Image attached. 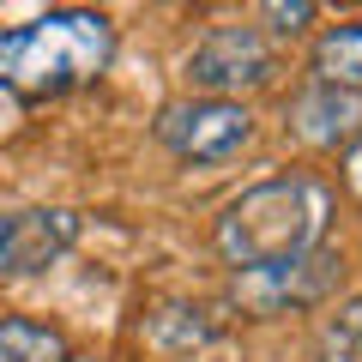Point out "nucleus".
<instances>
[{"label": "nucleus", "instance_id": "1", "mask_svg": "<svg viewBox=\"0 0 362 362\" xmlns=\"http://www.w3.org/2000/svg\"><path fill=\"white\" fill-rule=\"evenodd\" d=\"M326 223H332V187L308 169H284V175L254 181L247 194H235L211 242L235 272H266L326 247Z\"/></svg>", "mask_w": 362, "mask_h": 362}, {"label": "nucleus", "instance_id": "2", "mask_svg": "<svg viewBox=\"0 0 362 362\" xmlns=\"http://www.w3.org/2000/svg\"><path fill=\"white\" fill-rule=\"evenodd\" d=\"M109 54H115V25L85 6H61V13L0 30V90L18 103H54L66 90L103 78Z\"/></svg>", "mask_w": 362, "mask_h": 362}, {"label": "nucleus", "instance_id": "3", "mask_svg": "<svg viewBox=\"0 0 362 362\" xmlns=\"http://www.w3.org/2000/svg\"><path fill=\"white\" fill-rule=\"evenodd\" d=\"M151 133L181 163H230L254 139V115H247V103H223V97H181V103L157 109Z\"/></svg>", "mask_w": 362, "mask_h": 362}, {"label": "nucleus", "instance_id": "4", "mask_svg": "<svg viewBox=\"0 0 362 362\" xmlns=\"http://www.w3.org/2000/svg\"><path fill=\"white\" fill-rule=\"evenodd\" d=\"M344 278V254L338 247H314L302 259H284V266H266V272H235L230 284V302L254 320H272V314H296V308H314L326 302Z\"/></svg>", "mask_w": 362, "mask_h": 362}, {"label": "nucleus", "instance_id": "5", "mask_svg": "<svg viewBox=\"0 0 362 362\" xmlns=\"http://www.w3.org/2000/svg\"><path fill=\"white\" fill-rule=\"evenodd\" d=\"M272 73H278V54L254 25H218L187 54V78L206 97H223V103H235L242 90H266Z\"/></svg>", "mask_w": 362, "mask_h": 362}, {"label": "nucleus", "instance_id": "6", "mask_svg": "<svg viewBox=\"0 0 362 362\" xmlns=\"http://www.w3.org/2000/svg\"><path fill=\"white\" fill-rule=\"evenodd\" d=\"M78 211L66 206H25L0 218V278H30V272H49L66 247L78 242Z\"/></svg>", "mask_w": 362, "mask_h": 362}, {"label": "nucleus", "instance_id": "7", "mask_svg": "<svg viewBox=\"0 0 362 362\" xmlns=\"http://www.w3.org/2000/svg\"><path fill=\"white\" fill-rule=\"evenodd\" d=\"M290 133L302 145H350L362 133V97L356 90H338V85H308L296 90V103H290Z\"/></svg>", "mask_w": 362, "mask_h": 362}, {"label": "nucleus", "instance_id": "8", "mask_svg": "<svg viewBox=\"0 0 362 362\" xmlns=\"http://www.w3.org/2000/svg\"><path fill=\"white\" fill-rule=\"evenodd\" d=\"M314 85L362 90V18L332 25L320 42H314Z\"/></svg>", "mask_w": 362, "mask_h": 362}, {"label": "nucleus", "instance_id": "9", "mask_svg": "<svg viewBox=\"0 0 362 362\" xmlns=\"http://www.w3.org/2000/svg\"><path fill=\"white\" fill-rule=\"evenodd\" d=\"M0 362H73V344L42 320L6 314L0 320Z\"/></svg>", "mask_w": 362, "mask_h": 362}, {"label": "nucleus", "instance_id": "10", "mask_svg": "<svg viewBox=\"0 0 362 362\" xmlns=\"http://www.w3.org/2000/svg\"><path fill=\"white\" fill-rule=\"evenodd\" d=\"M320 362H362V296L338 302L320 326Z\"/></svg>", "mask_w": 362, "mask_h": 362}, {"label": "nucleus", "instance_id": "11", "mask_svg": "<svg viewBox=\"0 0 362 362\" xmlns=\"http://www.w3.org/2000/svg\"><path fill=\"white\" fill-rule=\"evenodd\" d=\"M266 18H272V30H278V37H296V30L314 18V6H308V0H272Z\"/></svg>", "mask_w": 362, "mask_h": 362}, {"label": "nucleus", "instance_id": "12", "mask_svg": "<svg viewBox=\"0 0 362 362\" xmlns=\"http://www.w3.org/2000/svg\"><path fill=\"white\" fill-rule=\"evenodd\" d=\"M350 187H356V194H362V145H356V151H350Z\"/></svg>", "mask_w": 362, "mask_h": 362}]
</instances>
